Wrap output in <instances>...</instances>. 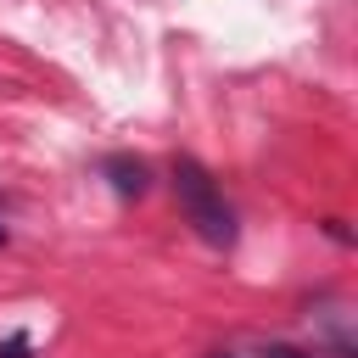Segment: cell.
I'll list each match as a JSON object with an SVG mask.
<instances>
[{
	"label": "cell",
	"instance_id": "6",
	"mask_svg": "<svg viewBox=\"0 0 358 358\" xmlns=\"http://www.w3.org/2000/svg\"><path fill=\"white\" fill-rule=\"evenodd\" d=\"M213 358H235V352H213Z\"/></svg>",
	"mask_w": 358,
	"mask_h": 358
},
{
	"label": "cell",
	"instance_id": "5",
	"mask_svg": "<svg viewBox=\"0 0 358 358\" xmlns=\"http://www.w3.org/2000/svg\"><path fill=\"white\" fill-rule=\"evenodd\" d=\"M6 241H11V235H6V224H0V246H6Z\"/></svg>",
	"mask_w": 358,
	"mask_h": 358
},
{
	"label": "cell",
	"instance_id": "2",
	"mask_svg": "<svg viewBox=\"0 0 358 358\" xmlns=\"http://www.w3.org/2000/svg\"><path fill=\"white\" fill-rule=\"evenodd\" d=\"M101 173L112 179V190H117V196H145V185H151V173H145V162H140V157H106V162H101Z\"/></svg>",
	"mask_w": 358,
	"mask_h": 358
},
{
	"label": "cell",
	"instance_id": "3",
	"mask_svg": "<svg viewBox=\"0 0 358 358\" xmlns=\"http://www.w3.org/2000/svg\"><path fill=\"white\" fill-rule=\"evenodd\" d=\"M0 358H28V336H6L0 341Z\"/></svg>",
	"mask_w": 358,
	"mask_h": 358
},
{
	"label": "cell",
	"instance_id": "1",
	"mask_svg": "<svg viewBox=\"0 0 358 358\" xmlns=\"http://www.w3.org/2000/svg\"><path fill=\"white\" fill-rule=\"evenodd\" d=\"M173 196H179L185 224H190L207 246H235V213H229L224 190L213 185V173H207L196 157H179V162H173Z\"/></svg>",
	"mask_w": 358,
	"mask_h": 358
},
{
	"label": "cell",
	"instance_id": "4",
	"mask_svg": "<svg viewBox=\"0 0 358 358\" xmlns=\"http://www.w3.org/2000/svg\"><path fill=\"white\" fill-rule=\"evenodd\" d=\"M257 358H313V352H302V347H285V341H274V347H263Z\"/></svg>",
	"mask_w": 358,
	"mask_h": 358
}]
</instances>
